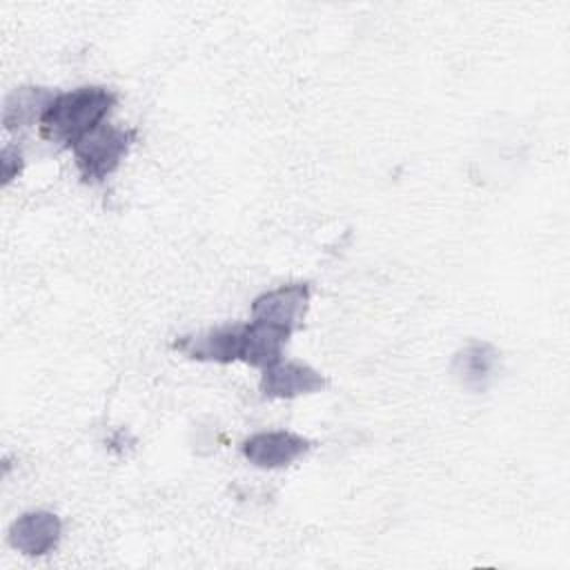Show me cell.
<instances>
[{
	"label": "cell",
	"mask_w": 570,
	"mask_h": 570,
	"mask_svg": "<svg viewBox=\"0 0 570 570\" xmlns=\"http://www.w3.org/2000/svg\"><path fill=\"white\" fill-rule=\"evenodd\" d=\"M118 102L114 89L85 85L65 94H56L40 118V136L60 147H73L89 131L100 127Z\"/></svg>",
	"instance_id": "1"
},
{
	"label": "cell",
	"mask_w": 570,
	"mask_h": 570,
	"mask_svg": "<svg viewBox=\"0 0 570 570\" xmlns=\"http://www.w3.org/2000/svg\"><path fill=\"white\" fill-rule=\"evenodd\" d=\"M136 136L138 131L131 127H116L102 122L85 138H80L71 147L80 180L89 185L102 183L109 174H114L120 167L122 158L136 142Z\"/></svg>",
	"instance_id": "2"
},
{
	"label": "cell",
	"mask_w": 570,
	"mask_h": 570,
	"mask_svg": "<svg viewBox=\"0 0 570 570\" xmlns=\"http://www.w3.org/2000/svg\"><path fill=\"white\" fill-rule=\"evenodd\" d=\"M312 298L309 283H287L263 292L252 303V318L278 325L292 334L303 327Z\"/></svg>",
	"instance_id": "3"
},
{
	"label": "cell",
	"mask_w": 570,
	"mask_h": 570,
	"mask_svg": "<svg viewBox=\"0 0 570 570\" xmlns=\"http://www.w3.org/2000/svg\"><path fill=\"white\" fill-rule=\"evenodd\" d=\"M309 448L312 443L296 432L269 430V432H256L247 436L240 445V452L252 465L274 470V468L292 465L296 459L305 456Z\"/></svg>",
	"instance_id": "4"
},
{
	"label": "cell",
	"mask_w": 570,
	"mask_h": 570,
	"mask_svg": "<svg viewBox=\"0 0 570 570\" xmlns=\"http://www.w3.org/2000/svg\"><path fill=\"white\" fill-rule=\"evenodd\" d=\"M240 338L243 323L212 327L198 334L178 336L174 341V350L194 361H212V363H232L240 358Z\"/></svg>",
	"instance_id": "5"
},
{
	"label": "cell",
	"mask_w": 570,
	"mask_h": 570,
	"mask_svg": "<svg viewBox=\"0 0 570 570\" xmlns=\"http://www.w3.org/2000/svg\"><path fill=\"white\" fill-rule=\"evenodd\" d=\"M62 534V521L49 510H31L20 514L9 528V543L24 557H42L51 552Z\"/></svg>",
	"instance_id": "6"
},
{
	"label": "cell",
	"mask_w": 570,
	"mask_h": 570,
	"mask_svg": "<svg viewBox=\"0 0 570 570\" xmlns=\"http://www.w3.org/2000/svg\"><path fill=\"white\" fill-rule=\"evenodd\" d=\"M327 387V379L307 363L278 361L263 370L261 394L267 399H294L301 394H314Z\"/></svg>",
	"instance_id": "7"
},
{
	"label": "cell",
	"mask_w": 570,
	"mask_h": 570,
	"mask_svg": "<svg viewBox=\"0 0 570 570\" xmlns=\"http://www.w3.org/2000/svg\"><path fill=\"white\" fill-rule=\"evenodd\" d=\"M289 336H292L289 330L252 318L249 323H243L240 358L238 361H243L252 367L267 370L281 361L283 347L289 341Z\"/></svg>",
	"instance_id": "8"
},
{
	"label": "cell",
	"mask_w": 570,
	"mask_h": 570,
	"mask_svg": "<svg viewBox=\"0 0 570 570\" xmlns=\"http://www.w3.org/2000/svg\"><path fill=\"white\" fill-rule=\"evenodd\" d=\"M499 350L488 341H472L452 358V376L472 392H483L499 370Z\"/></svg>",
	"instance_id": "9"
},
{
	"label": "cell",
	"mask_w": 570,
	"mask_h": 570,
	"mask_svg": "<svg viewBox=\"0 0 570 570\" xmlns=\"http://www.w3.org/2000/svg\"><path fill=\"white\" fill-rule=\"evenodd\" d=\"M56 98V91L47 87H18L4 98L2 125L9 131H22L31 125H40L42 114Z\"/></svg>",
	"instance_id": "10"
},
{
	"label": "cell",
	"mask_w": 570,
	"mask_h": 570,
	"mask_svg": "<svg viewBox=\"0 0 570 570\" xmlns=\"http://www.w3.org/2000/svg\"><path fill=\"white\" fill-rule=\"evenodd\" d=\"M0 160H2V183L9 185L13 178L20 176V171H22V167H24L22 154H20L16 147H4Z\"/></svg>",
	"instance_id": "11"
}]
</instances>
